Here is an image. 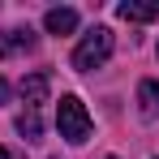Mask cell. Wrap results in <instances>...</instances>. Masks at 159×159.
Wrapping results in <instances>:
<instances>
[{
	"instance_id": "10",
	"label": "cell",
	"mask_w": 159,
	"mask_h": 159,
	"mask_svg": "<svg viewBox=\"0 0 159 159\" xmlns=\"http://www.w3.org/2000/svg\"><path fill=\"white\" fill-rule=\"evenodd\" d=\"M0 159H17V155H13V151H9V146H0Z\"/></svg>"
},
{
	"instance_id": "1",
	"label": "cell",
	"mask_w": 159,
	"mask_h": 159,
	"mask_svg": "<svg viewBox=\"0 0 159 159\" xmlns=\"http://www.w3.org/2000/svg\"><path fill=\"white\" fill-rule=\"evenodd\" d=\"M112 52H116V34L107 26H95V30H86L82 43L73 48V69L78 73H95V69H103L112 60Z\"/></svg>"
},
{
	"instance_id": "5",
	"label": "cell",
	"mask_w": 159,
	"mask_h": 159,
	"mask_svg": "<svg viewBox=\"0 0 159 159\" xmlns=\"http://www.w3.org/2000/svg\"><path fill=\"white\" fill-rule=\"evenodd\" d=\"M116 13H120L125 22H155L159 17V0H146V4H142V0H120Z\"/></svg>"
},
{
	"instance_id": "7",
	"label": "cell",
	"mask_w": 159,
	"mask_h": 159,
	"mask_svg": "<svg viewBox=\"0 0 159 159\" xmlns=\"http://www.w3.org/2000/svg\"><path fill=\"white\" fill-rule=\"evenodd\" d=\"M138 112H142L146 120H155V116H159V82H155V78L138 82Z\"/></svg>"
},
{
	"instance_id": "9",
	"label": "cell",
	"mask_w": 159,
	"mask_h": 159,
	"mask_svg": "<svg viewBox=\"0 0 159 159\" xmlns=\"http://www.w3.org/2000/svg\"><path fill=\"white\" fill-rule=\"evenodd\" d=\"M9 95H13V86H9V82L0 78V103H9Z\"/></svg>"
},
{
	"instance_id": "2",
	"label": "cell",
	"mask_w": 159,
	"mask_h": 159,
	"mask_svg": "<svg viewBox=\"0 0 159 159\" xmlns=\"http://www.w3.org/2000/svg\"><path fill=\"white\" fill-rule=\"evenodd\" d=\"M56 129H60L65 142H73V146H82V142L90 138L95 120H90V112H86V103H82L78 95H60V103H56Z\"/></svg>"
},
{
	"instance_id": "4",
	"label": "cell",
	"mask_w": 159,
	"mask_h": 159,
	"mask_svg": "<svg viewBox=\"0 0 159 159\" xmlns=\"http://www.w3.org/2000/svg\"><path fill=\"white\" fill-rule=\"evenodd\" d=\"M39 43V34L30 26H9V30H0V60H9V56H17V52H30Z\"/></svg>"
},
{
	"instance_id": "3",
	"label": "cell",
	"mask_w": 159,
	"mask_h": 159,
	"mask_svg": "<svg viewBox=\"0 0 159 159\" xmlns=\"http://www.w3.org/2000/svg\"><path fill=\"white\" fill-rule=\"evenodd\" d=\"M48 90H52V73L48 69H34L30 78H22V99H26V112H39L48 103Z\"/></svg>"
},
{
	"instance_id": "6",
	"label": "cell",
	"mask_w": 159,
	"mask_h": 159,
	"mask_svg": "<svg viewBox=\"0 0 159 159\" xmlns=\"http://www.w3.org/2000/svg\"><path fill=\"white\" fill-rule=\"evenodd\" d=\"M43 30H48V34H73V30H78V9H48Z\"/></svg>"
},
{
	"instance_id": "8",
	"label": "cell",
	"mask_w": 159,
	"mask_h": 159,
	"mask_svg": "<svg viewBox=\"0 0 159 159\" xmlns=\"http://www.w3.org/2000/svg\"><path fill=\"white\" fill-rule=\"evenodd\" d=\"M17 133H22L26 142H39V138H43V120H39V112H22V116H17Z\"/></svg>"
},
{
	"instance_id": "11",
	"label": "cell",
	"mask_w": 159,
	"mask_h": 159,
	"mask_svg": "<svg viewBox=\"0 0 159 159\" xmlns=\"http://www.w3.org/2000/svg\"><path fill=\"white\" fill-rule=\"evenodd\" d=\"M107 159H116V155H107Z\"/></svg>"
}]
</instances>
